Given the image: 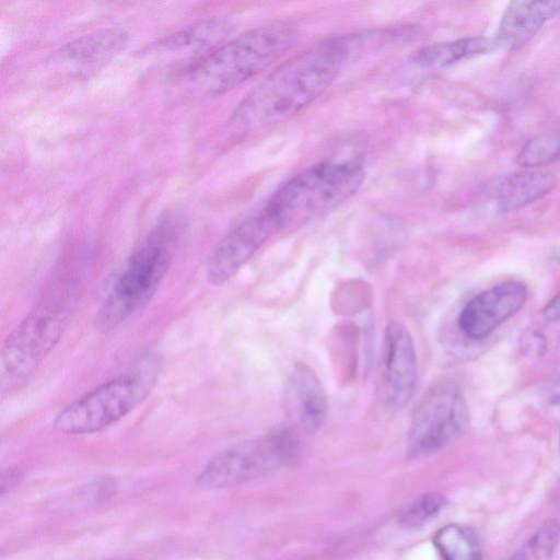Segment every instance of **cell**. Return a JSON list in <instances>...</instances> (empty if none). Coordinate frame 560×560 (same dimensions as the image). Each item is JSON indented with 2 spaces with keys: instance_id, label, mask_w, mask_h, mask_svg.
<instances>
[{
  "instance_id": "9",
  "label": "cell",
  "mask_w": 560,
  "mask_h": 560,
  "mask_svg": "<svg viewBox=\"0 0 560 560\" xmlns=\"http://www.w3.org/2000/svg\"><path fill=\"white\" fill-rule=\"evenodd\" d=\"M278 232L279 225L264 206L253 212L212 250L206 269L208 282L213 285L226 282Z\"/></svg>"
},
{
  "instance_id": "10",
  "label": "cell",
  "mask_w": 560,
  "mask_h": 560,
  "mask_svg": "<svg viewBox=\"0 0 560 560\" xmlns=\"http://www.w3.org/2000/svg\"><path fill=\"white\" fill-rule=\"evenodd\" d=\"M418 370L413 340L401 323L393 320L384 331L377 392L383 404L401 408L412 397Z\"/></svg>"
},
{
  "instance_id": "21",
  "label": "cell",
  "mask_w": 560,
  "mask_h": 560,
  "mask_svg": "<svg viewBox=\"0 0 560 560\" xmlns=\"http://www.w3.org/2000/svg\"><path fill=\"white\" fill-rule=\"evenodd\" d=\"M446 500L440 493H427L417 498L400 514L399 522L406 527H417L440 512Z\"/></svg>"
},
{
  "instance_id": "18",
  "label": "cell",
  "mask_w": 560,
  "mask_h": 560,
  "mask_svg": "<svg viewBox=\"0 0 560 560\" xmlns=\"http://www.w3.org/2000/svg\"><path fill=\"white\" fill-rule=\"evenodd\" d=\"M433 544L442 560H480V548L474 533L460 525L450 524L439 529Z\"/></svg>"
},
{
  "instance_id": "17",
  "label": "cell",
  "mask_w": 560,
  "mask_h": 560,
  "mask_svg": "<svg viewBox=\"0 0 560 560\" xmlns=\"http://www.w3.org/2000/svg\"><path fill=\"white\" fill-rule=\"evenodd\" d=\"M226 19L212 18L200 21L163 37L158 46L164 49L218 47L231 31Z\"/></svg>"
},
{
  "instance_id": "23",
  "label": "cell",
  "mask_w": 560,
  "mask_h": 560,
  "mask_svg": "<svg viewBox=\"0 0 560 560\" xmlns=\"http://www.w3.org/2000/svg\"><path fill=\"white\" fill-rule=\"evenodd\" d=\"M541 316L548 323L560 322V293L546 304Z\"/></svg>"
},
{
  "instance_id": "2",
  "label": "cell",
  "mask_w": 560,
  "mask_h": 560,
  "mask_svg": "<svg viewBox=\"0 0 560 560\" xmlns=\"http://www.w3.org/2000/svg\"><path fill=\"white\" fill-rule=\"evenodd\" d=\"M77 281L62 276L7 337L1 350V390L10 392L37 369L70 322Z\"/></svg>"
},
{
  "instance_id": "15",
  "label": "cell",
  "mask_w": 560,
  "mask_h": 560,
  "mask_svg": "<svg viewBox=\"0 0 560 560\" xmlns=\"http://www.w3.org/2000/svg\"><path fill=\"white\" fill-rule=\"evenodd\" d=\"M128 33L119 27H108L83 35L61 48V55L70 60L95 62L114 56L128 43Z\"/></svg>"
},
{
  "instance_id": "13",
  "label": "cell",
  "mask_w": 560,
  "mask_h": 560,
  "mask_svg": "<svg viewBox=\"0 0 560 560\" xmlns=\"http://www.w3.org/2000/svg\"><path fill=\"white\" fill-rule=\"evenodd\" d=\"M559 10L560 1L521 0L511 2L500 23V43L510 48L523 46Z\"/></svg>"
},
{
  "instance_id": "24",
  "label": "cell",
  "mask_w": 560,
  "mask_h": 560,
  "mask_svg": "<svg viewBox=\"0 0 560 560\" xmlns=\"http://www.w3.org/2000/svg\"><path fill=\"white\" fill-rule=\"evenodd\" d=\"M556 500H557V502H558V506H559V509H560V489L558 490V493H557Z\"/></svg>"
},
{
  "instance_id": "19",
  "label": "cell",
  "mask_w": 560,
  "mask_h": 560,
  "mask_svg": "<svg viewBox=\"0 0 560 560\" xmlns=\"http://www.w3.org/2000/svg\"><path fill=\"white\" fill-rule=\"evenodd\" d=\"M560 158V131H547L528 140L517 155L524 167H538Z\"/></svg>"
},
{
  "instance_id": "22",
  "label": "cell",
  "mask_w": 560,
  "mask_h": 560,
  "mask_svg": "<svg viewBox=\"0 0 560 560\" xmlns=\"http://www.w3.org/2000/svg\"><path fill=\"white\" fill-rule=\"evenodd\" d=\"M542 404L550 413L560 417V382L544 392Z\"/></svg>"
},
{
  "instance_id": "14",
  "label": "cell",
  "mask_w": 560,
  "mask_h": 560,
  "mask_svg": "<svg viewBox=\"0 0 560 560\" xmlns=\"http://www.w3.org/2000/svg\"><path fill=\"white\" fill-rule=\"evenodd\" d=\"M556 177L548 172L524 171L508 176L500 185L498 209L513 212L539 200L556 186Z\"/></svg>"
},
{
  "instance_id": "4",
  "label": "cell",
  "mask_w": 560,
  "mask_h": 560,
  "mask_svg": "<svg viewBox=\"0 0 560 560\" xmlns=\"http://www.w3.org/2000/svg\"><path fill=\"white\" fill-rule=\"evenodd\" d=\"M364 178L358 163H320L288 179L264 207L280 231L298 226L338 208L359 190Z\"/></svg>"
},
{
  "instance_id": "16",
  "label": "cell",
  "mask_w": 560,
  "mask_h": 560,
  "mask_svg": "<svg viewBox=\"0 0 560 560\" xmlns=\"http://www.w3.org/2000/svg\"><path fill=\"white\" fill-rule=\"evenodd\" d=\"M497 42L485 37H468L423 47L415 55L422 67H444L462 59L492 50Z\"/></svg>"
},
{
  "instance_id": "12",
  "label": "cell",
  "mask_w": 560,
  "mask_h": 560,
  "mask_svg": "<svg viewBox=\"0 0 560 560\" xmlns=\"http://www.w3.org/2000/svg\"><path fill=\"white\" fill-rule=\"evenodd\" d=\"M284 413L307 433L319 430L328 415V398L316 373L305 363L294 365L282 396Z\"/></svg>"
},
{
  "instance_id": "7",
  "label": "cell",
  "mask_w": 560,
  "mask_h": 560,
  "mask_svg": "<svg viewBox=\"0 0 560 560\" xmlns=\"http://www.w3.org/2000/svg\"><path fill=\"white\" fill-rule=\"evenodd\" d=\"M153 384L151 373L142 371L117 376L63 407L54 419V428L68 435L101 431L141 405Z\"/></svg>"
},
{
  "instance_id": "3",
  "label": "cell",
  "mask_w": 560,
  "mask_h": 560,
  "mask_svg": "<svg viewBox=\"0 0 560 560\" xmlns=\"http://www.w3.org/2000/svg\"><path fill=\"white\" fill-rule=\"evenodd\" d=\"M298 37L295 27L288 23L254 28L195 60L187 74L206 94H223L280 59L294 46Z\"/></svg>"
},
{
  "instance_id": "20",
  "label": "cell",
  "mask_w": 560,
  "mask_h": 560,
  "mask_svg": "<svg viewBox=\"0 0 560 560\" xmlns=\"http://www.w3.org/2000/svg\"><path fill=\"white\" fill-rule=\"evenodd\" d=\"M560 539V524L556 520L545 522L530 539L512 558L513 560H549Z\"/></svg>"
},
{
  "instance_id": "11",
  "label": "cell",
  "mask_w": 560,
  "mask_h": 560,
  "mask_svg": "<svg viewBox=\"0 0 560 560\" xmlns=\"http://www.w3.org/2000/svg\"><path fill=\"white\" fill-rule=\"evenodd\" d=\"M528 290L521 281L494 284L471 298L462 308L457 325L464 336L479 340L491 335L526 303Z\"/></svg>"
},
{
  "instance_id": "1",
  "label": "cell",
  "mask_w": 560,
  "mask_h": 560,
  "mask_svg": "<svg viewBox=\"0 0 560 560\" xmlns=\"http://www.w3.org/2000/svg\"><path fill=\"white\" fill-rule=\"evenodd\" d=\"M349 56L342 37L323 40L269 73L233 113L234 131L252 136L289 120L337 79Z\"/></svg>"
},
{
  "instance_id": "5",
  "label": "cell",
  "mask_w": 560,
  "mask_h": 560,
  "mask_svg": "<svg viewBox=\"0 0 560 560\" xmlns=\"http://www.w3.org/2000/svg\"><path fill=\"white\" fill-rule=\"evenodd\" d=\"M171 261L172 230L162 225L129 258L95 315L96 331H113L147 304L165 277Z\"/></svg>"
},
{
  "instance_id": "6",
  "label": "cell",
  "mask_w": 560,
  "mask_h": 560,
  "mask_svg": "<svg viewBox=\"0 0 560 560\" xmlns=\"http://www.w3.org/2000/svg\"><path fill=\"white\" fill-rule=\"evenodd\" d=\"M299 452L296 434L290 429H277L217 454L201 470L196 483L203 489L243 483L291 465Z\"/></svg>"
},
{
  "instance_id": "8",
  "label": "cell",
  "mask_w": 560,
  "mask_h": 560,
  "mask_svg": "<svg viewBox=\"0 0 560 560\" xmlns=\"http://www.w3.org/2000/svg\"><path fill=\"white\" fill-rule=\"evenodd\" d=\"M469 410L462 387L453 381L432 384L417 402L407 433L411 458L439 452L466 432Z\"/></svg>"
}]
</instances>
